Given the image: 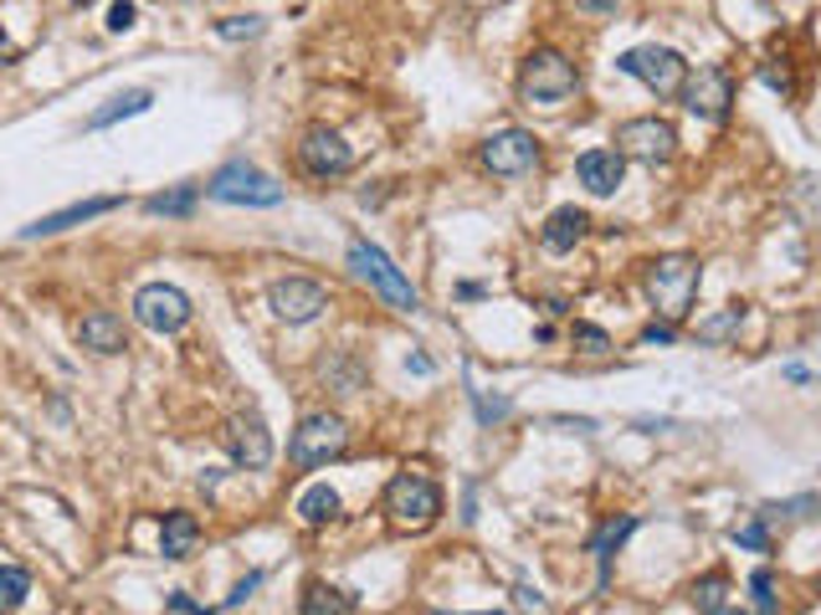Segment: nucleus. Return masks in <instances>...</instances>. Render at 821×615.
<instances>
[{"label":"nucleus","mask_w":821,"mask_h":615,"mask_svg":"<svg viewBox=\"0 0 821 615\" xmlns=\"http://www.w3.org/2000/svg\"><path fill=\"white\" fill-rule=\"evenodd\" d=\"M580 93V67L554 47H535L519 67V98L529 108H565Z\"/></svg>","instance_id":"nucleus-1"},{"label":"nucleus","mask_w":821,"mask_h":615,"mask_svg":"<svg viewBox=\"0 0 821 615\" xmlns=\"http://www.w3.org/2000/svg\"><path fill=\"white\" fill-rule=\"evenodd\" d=\"M699 262L683 257V251H668V257H657L647 262V298L653 308L662 314V323H683L693 314V298H699Z\"/></svg>","instance_id":"nucleus-2"},{"label":"nucleus","mask_w":821,"mask_h":615,"mask_svg":"<svg viewBox=\"0 0 821 615\" xmlns=\"http://www.w3.org/2000/svg\"><path fill=\"white\" fill-rule=\"evenodd\" d=\"M386 513L396 529H432L436 518H442V487L426 477V472H396L386 483Z\"/></svg>","instance_id":"nucleus-3"},{"label":"nucleus","mask_w":821,"mask_h":615,"mask_svg":"<svg viewBox=\"0 0 821 615\" xmlns=\"http://www.w3.org/2000/svg\"><path fill=\"white\" fill-rule=\"evenodd\" d=\"M350 267H354V277H365L380 298L390 303V308H401V314H417L421 308V293L401 277V267L390 262L380 247H370V241H350Z\"/></svg>","instance_id":"nucleus-4"},{"label":"nucleus","mask_w":821,"mask_h":615,"mask_svg":"<svg viewBox=\"0 0 821 615\" xmlns=\"http://www.w3.org/2000/svg\"><path fill=\"white\" fill-rule=\"evenodd\" d=\"M206 196L221 200V205H283V185L262 175L257 165H247V159H232L211 175Z\"/></svg>","instance_id":"nucleus-5"},{"label":"nucleus","mask_w":821,"mask_h":615,"mask_svg":"<svg viewBox=\"0 0 821 615\" xmlns=\"http://www.w3.org/2000/svg\"><path fill=\"white\" fill-rule=\"evenodd\" d=\"M617 67L626 78H637L657 93V98H678L688 83V62L678 57L672 47H637V51H621Z\"/></svg>","instance_id":"nucleus-6"},{"label":"nucleus","mask_w":821,"mask_h":615,"mask_svg":"<svg viewBox=\"0 0 821 615\" xmlns=\"http://www.w3.org/2000/svg\"><path fill=\"white\" fill-rule=\"evenodd\" d=\"M617 154L621 159H642V165H668L678 154V129L668 118H626L617 123Z\"/></svg>","instance_id":"nucleus-7"},{"label":"nucleus","mask_w":821,"mask_h":615,"mask_svg":"<svg viewBox=\"0 0 821 615\" xmlns=\"http://www.w3.org/2000/svg\"><path fill=\"white\" fill-rule=\"evenodd\" d=\"M190 298L175 283H144L134 293V323L150 333H180L190 323Z\"/></svg>","instance_id":"nucleus-8"},{"label":"nucleus","mask_w":821,"mask_h":615,"mask_svg":"<svg viewBox=\"0 0 821 615\" xmlns=\"http://www.w3.org/2000/svg\"><path fill=\"white\" fill-rule=\"evenodd\" d=\"M344 441H350V426L339 416H303L293 441H288V457H293V466H324L344 451Z\"/></svg>","instance_id":"nucleus-9"},{"label":"nucleus","mask_w":821,"mask_h":615,"mask_svg":"<svg viewBox=\"0 0 821 615\" xmlns=\"http://www.w3.org/2000/svg\"><path fill=\"white\" fill-rule=\"evenodd\" d=\"M539 159H544V144H539L529 129H499L483 139V165L493 169V175H503V180L539 169Z\"/></svg>","instance_id":"nucleus-10"},{"label":"nucleus","mask_w":821,"mask_h":615,"mask_svg":"<svg viewBox=\"0 0 821 615\" xmlns=\"http://www.w3.org/2000/svg\"><path fill=\"white\" fill-rule=\"evenodd\" d=\"M683 108L693 118H708V123H719L729 114V103H735V78L724 72V67H699L693 78L683 83Z\"/></svg>","instance_id":"nucleus-11"},{"label":"nucleus","mask_w":821,"mask_h":615,"mask_svg":"<svg viewBox=\"0 0 821 615\" xmlns=\"http://www.w3.org/2000/svg\"><path fill=\"white\" fill-rule=\"evenodd\" d=\"M268 303L283 323H314V318L329 308V293H324V283H314V277H278V283L268 287Z\"/></svg>","instance_id":"nucleus-12"},{"label":"nucleus","mask_w":821,"mask_h":615,"mask_svg":"<svg viewBox=\"0 0 821 615\" xmlns=\"http://www.w3.org/2000/svg\"><path fill=\"white\" fill-rule=\"evenodd\" d=\"M221 441H226V451H232V462L247 466V472H262V466L272 462V436H268V426H262L257 411H242V416L226 421Z\"/></svg>","instance_id":"nucleus-13"},{"label":"nucleus","mask_w":821,"mask_h":615,"mask_svg":"<svg viewBox=\"0 0 821 615\" xmlns=\"http://www.w3.org/2000/svg\"><path fill=\"white\" fill-rule=\"evenodd\" d=\"M298 159H303V169H308V175H319V180H329V175H350V165H354L350 144H344L335 129H324V123L303 133Z\"/></svg>","instance_id":"nucleus-14"},{"label":"nucleus","mask_w":821,"mask_h":615,"mask_svg":"<svg viewBox=\"0 0 821 615\" xmlns=\"http://www.w3.org/2000/svg\"><path fill=\"white\" fill-rule=\"evenodd\" d=\"M124 205V196H93V200H78V205H62V211H51V216L32 221L21 236H57V232H72V226H83V221L93 216H108V211H118Z\"/></svg>","instance_id":"nucleus-15"},{"label":"nucleus","mask_w":821,"mask_h":615,"mask_svg":"<svg viewBox=\"0 0 821 615\" xmlns=\"http://www.w3.org/2000/svg\"><path fill=\"white\" fill-rule=\"evenodd\" d=\"M621 175H626V159L617 150H586L575 159V180L586 185L590 196H617Z\"/></svg>","instance_id":"nucleus-16"},{"label":"nucleus","mask_w":821,"mask_h":615,"mask_svg":"<svg viewBox=\"0 0 821 615\" xmlns=\"http://www.w3.org/2000/svg\"><path fill=\"white\" fill-rule=\"evenodd\" d=\"M586 232H590V216H586V211H580V205H560V211L544 221L539 241H544V251L565 257V251H575L580 241H586Z\"/></svg>","instance_id":"nucleus-17"},{"label":"nucleus","mask_w":821,"mask_h":615,"mask_svg":"<svg viewBox=\"0 0 821 615\" xmlns=\"http://www.w3.org/2000/svg\"><path fill=\"white\" fill-rule=\"evenodd\" d=\"M78 344L93 354H124L129 339H124V318L108 314V308H93V314L78 323Z\"/></svg>","instance_id":"nucleus-18"},{"label":"nucleus","mask_w":821,"mask_h":615,"mask_svg":"<svg viewBox=\"0 0 821 615\" xmlns=\"http://www.w3.org/2000/svg\"><path fill=\"white\" fill-rule=\"evenodd\" d=\"M196 539H201V518L180 513V508L165 513V523H160V554H165V559H190Z\"/></svg>","instance_id":"nucleus-19"},{"label":"nucleus","mask_w":821,"mask_h":615,"mask_svg":"<svg viewBox=\"0 0 821 615\" xmlns=\"http://www.w3.org/2000/svg\"><path fill=\"white\" fill-rule=\"evenodd\" d=\"M150 103L154 93L150 87H134V93H118L108 108H98V114H87V133H98V129H114L118 118H134V114H150Z\"/></svg>","instance_id":"nucleus-20"},{"label":"nucleus","mask_w":821,"mask_h":615,"mask_svg":"<svg viewBox=\"0 0 821 615\" xmlns=\"http://www.w3.org/2000/svg\"><path fill=\"white\" fill-rule=\"evenodd\" d=\"M632 533H637V518H632V513H621V518H611V523H601V529H596V539H590V554L601 559V584H606V569H611V554H617L621 544L632 539Z\"/></svg>","instance_id":"nucleus-21"},{"label":"nucleus","mask_w":821,"mask_h":615,"mask_svg":"<svg viewBox=\"0 0 821 615\" xmlns=\"http://www.w3.org/2000/svg\"><path fill=\"white\" fill-rule=\"evenodd\" d=\"M360 600L350 595V590H335V584L314 580L308 584V595H303V615H350Z\"/></svg>","instance_id":"nucleus-22"},{"label":"nucleus","mask_w":821,"mask_h":615,"mask_svg":"<svg viewBox=\"0 0 821 615\" xmlns=\"http://www.w3.org/2000/svg\"><path fill=\"white\" fill-rule=\"evenodd\" d=\"M298 518L303 523H335L339 518V493L329 483H314V487H303V498H298Z\"/></svg>","instance_id":"nucleus-23"},{"label":"nucleus","mask_w":821,"mask_h":615,"mask_svg":"<svg viewBox=\"0 0 821 615\" xmlns=\"http://www.w3.org/2000/svg\"><path fill=\"white\" fill-rule=\"evenodd\" d=\"M26 595H32V575L21 565H0V615H11Z\"/></svg>","instance_id":"nucleus-24"},{"label":"nucleus","mask_w":821,"mask_h":615,"mask_svg":"<svg viewBox=\"0 0 821 615\" xmlns=\"http://www.w3.org/2000/svg\"><path fill=\"white\" fill-rule=\"evenodd\" d=\"M196 196H201V190L185 185V190H169V196H150L144 211H150V216H190V211H196Z\"/></svg>","instance_id":"nucleus-25"},{"label":"nucleus","mask_w":821,"mask_h":615,"mask_svg":"<svg viewBox=\"0 0 821 615\" xmlns=\"http://www.w3.org/2000/svg\"><path fill=\"white\" fill-rule=\"evenodd\" d=\"M729 544H735V549H750V554H765L771 549V523L754 513L750 523H735V529H729Z\"/></svg>","instance_id":"nucleus-26"},{"label":"nucleus","mask_w":821,"mask_h":615,"mask_svg":"<svg viewBox=\"0 0 821 615\" xmlns=\"http://www.w3.org/2000/svg\"><path fill=\"white\" fill-rule=\"evenodd\" d=\"M739 323H744V303L724 308L719 318H704V323H699V339H704V344H724V339H735L739 333Z\"/></svg>","instance_id":"nucleus-27"},{"label":"nucleus","mask_w":821,"mask_h":615,"mask_svg":"<svg viewBox=\"0 0 821 615\" xmlns=\"http://www.w3.org/2000/svg\"><path fill=\"white\" fill-rule=\"evenodd\" d=\"M750 595H754V615H781V595H775L771 569H754L750 575Z\"/></svg>","instance_id":"nucleus-28"},{"label":"nucleus","mask_w":821,"mask_h":615,"mask_svg":"<svg viewBox=\"0 0 821 615\" xmlns=\"http://www.w3.org/2000/svg\"><path fill=\"white\" fill-rule=\"evenodd\" d=\"M693 605H699V615L724 611V575H704V580L693 584Z\"/></svg>","instance_id":"nucleus-29"},{"label":"nucleus","mask_w":821,"mask_h":615,"mask_svg":"<svg viewBox=\"0 0 821 615\" xmlns=\"http://www.w3.org/2000/svg\"><path fill=\"white\" fill-rule=\"evenodd\" d=\"M571 339H575V344H580V350H586V354H606V350H611V339H606V329H596V323H575V329H571Z\"/></svg>","instance_id":"nucleus-30"},{"label":"nucleus","mask_w":821,"mask_h":615,"mask_svg":"<svg viewBox=\"0 0 821 615\" xmlns=\"http://www.w3.org/2000/svg\"><path fill=\"white\" fill-rule=\"evenodd\" d=\"M262 32V16H226L221 21V36L226 42H242V36H257Z\"/></svg>","instance_id":"nucleus-31"},{"label":"nucleus","mask_w":821,"mask_h":615,"mask_svg":"<svg viewBox=\"0 0 821 615\" xmlns=\"http://www.w3.org/2000/svg\"><path fill=\"white\" fill-rule=\"evenodd\" d=\"M134 16H139V11H134V0H118L114 11H108V32H114V36H124V32H129V26H134Z\"/></svg>","instance_id":"nucleus-32"},{"label":"nucleus","mask_w":821,"mask_h":615,"mask_svg":"<svg viewBox=\"0 0 821 615\" xmlns=\"http://www.w3.org/2000/svg\"><path fill=\"white\" fill-rule=\"evenodd\" d=\"M678 333H672V323H647L642 329V344H672Z\"/></svg>","instance_id":"nucleus-33"},{"label":"nucleus","mask_w":821,"mask_h":615,"mask_svg":"<svg viewBox=\"0 0 821 615\" xmlns=\"http://www.w3.org/2000/svg\"><path fill=\"white\" fill-rule=\"evenodd\" d=\"M514 595H519V600H514V605H519V611H544V595H539L535 584H519V590H514Z\"/></svg>","instance_id":"nucleus-34"},{"label":"nucleus","mask_w":821,"mask_h":615,"mask_svg":"<svg viewBox=\"0 0 821 615\" xmlns=\"http://www.w3.org/2000/svg\"><path fill=\"white\" fill-rule=\"evenodd\" d=\"M478 416H483V421H503V416H508V400H483V395H478Z\"/></svg>","instance_id":"nucleus-35"},{"label":"nucleus","mask_w":821,"mask_h":615,"mask_svg":"<svg viewBox=\"0 0 821 615\" xmlns=\"http://www.w3.org/2000/svg\"><path fill=\"white\" fill-rule=\"evenodd\" d=\"M257 584H262V575H247V580H242V584L232 590V595H226V605H242V600H247L251 590H257Z\"/></svg>","instance_id":"nucleus-36"},{"label":"nucleus","mask_w":821,"mask_h":615,"mask_svg":"<svg viewBox=\"0 0 821 615\" xmlns=\"http://www.w3.org/2000/svg\"><path fill=\"white\" fill-rule=\"evenodd\" d=\"M760 78H765V83H771L775 93H781V98H790V78H786V72H775V67H765Z\"/></svg>","instance_id":"nucleus-37"},{"label":"nucleus","mask_w":821,"mask_h":615,"mask_svg":"<svg viewBox=\"0 0 821 615\" xmlns=\"http://www.w3.org/2000/svg\"><path fill=\"white\" fill-rule=\"evenodd\" d=\"M5 62H16V47H11V36L0 32V67H5Z\"/></svg>","instance_id":"nucleus-38"},{"label":"nucleus","mask_w":821,"mask_h":615,"mask_svg":"<svg viewBox=\"0 0 821 615\" xmlns=\"http://www.w3.org/2000/svg\"><path fill=\"white\" fill-rule=\"evenodd\" d=\"M714 615H744V611H729V605H724V611H714Z\"/></svg>","instance_id":"nucleus-39"},{"label":"nucleus","mask_w":821,"mask_h":615,"mask_svg":"<svg viewBox=\"0 0 821 615\" xmlns=\"http://www.w3.org/2000/svg\"><path fill=\"white\" fill-rule=\"evenodd\" d=\"M72 5H93V0H72Z\"/></svg>","instance_id":"nucleus-40"},{"label":"nucleus","mask_w":821,"mask_h":615,"mask_svg":"<svg viewBox=\"0 0 821 615\" xmlns=\"http://www.w3.org/2000/svg\"><path fill=\"white\" fill-rule=\"evenodd\" d=\"M483 615H499V611H483Z\"/></svg>","instance_id":"nucleus-41"}]
</instances>
